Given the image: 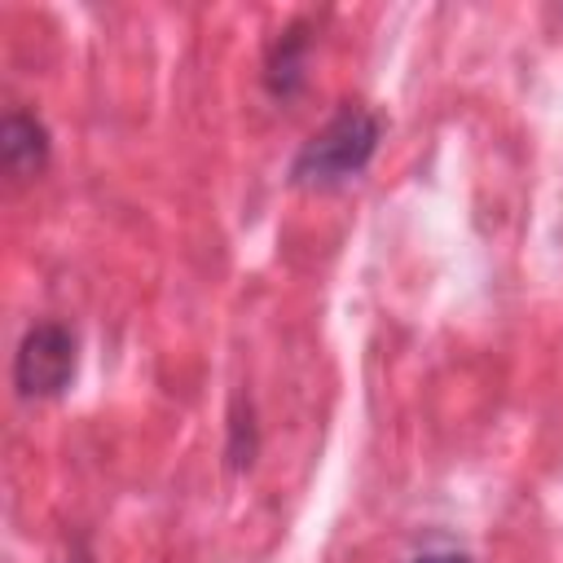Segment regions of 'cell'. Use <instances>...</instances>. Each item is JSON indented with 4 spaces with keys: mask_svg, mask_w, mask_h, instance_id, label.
Returning a JSON list of instances; mask_svg holds the SVG:
<instances>
[{
    "mask_svg": "<svg viewBox=\"0 0 563 563\" xmlns=\"http://www.w3.org/2000/svg\"><path fill=\"white\" fill-rule=\"evenodd\" d=\"M383 141V119L361 106V101H343L295 154L290 163V180L303 189H334L356 180L369 158L378 154Z\"/></svg>",
    "mask_w": 563,
    "mask_h": 563,
    "instance_id": "1",
    "label": "cell"
},
{
    "mask_svg": "<svg viewBox=\"0 0 563 563\" xmlns=\"http://www.w3.org/2000/svg\"><path fill=\"white\" fill-rule=\"evenodd\" d=\"M75 334L62 321H35L13 352V387L26 400L62 396L75 378Z\"/></svg>",
    "mask_w": 563,
    "mask_h": 563,
    "instance_id": "2",
    "label": "cell"
},
{
    "mask_svg": "<svg viewBox=\"0 0 563 563\" xmlns=\"http://www.w3.org/2000/svg\"><path fill=\"white\" fill-rule=\"evenodd\" d=\"M308 53H312V40H308V22H290L277 31L268 57H264V88L277 97V101H290L303 92L308 84Z\"/></svg>",
    "mask_w": 563,
    "mask_h": 563,
    "instance_id": "3",
    "label": "cell"
},
{
    "mask_svg": "<svg viewBox=\"0 0 563 563\" xmlns=\"http://www.w3.org/2000/svg\"><path fill=\"white\" fill-rule=\"evenodd\" d=\"M48 128L26 114V110H9L4 123H0V158H4V172L13 180H31L48 167Z\"/></svg>",
    "mask_w": 563,
    "mask_h": 563,
    "instance_id": "4",
    "label": "cell"
},
{
    "mask_svg": "<svg viewBox=\"0 0 563 563\" xmlns=\"http://www.w3.org/2000/svg\"><path fill=\"white\" fill-rule=\"evenodd\" d=\"M409 563H471V554H466V550H453V545H435V550L413 554Z\"/></svg>",
    "mask_w": 563,
    "mask_h": 563,
    "instance_id": "5",
    "label": "cell"
},
{
    "mask_svg": "<svg viewBox=\"0 0 563 563\" xmlns=\"http://www.w3.org/2000/svg\"><path fill=\"white\" fill-rule=\"evenodd\" d=\"M66 563H70V559H66ZM75 563H88V554H75Z\"/></svg>",
    "mask_w": 563,
    "mask_h": 563,
    "instance_id": "6",
    "label": "cell"
}]
</instances>
